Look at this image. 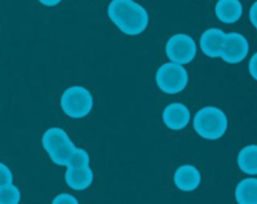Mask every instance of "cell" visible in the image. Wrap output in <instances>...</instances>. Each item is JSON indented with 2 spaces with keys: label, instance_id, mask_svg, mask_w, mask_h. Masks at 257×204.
<instances>
[{
  "label": "cell",
  "instance_id": "obj_1",
  "mask_svg": "<svg viewBox=\"0 0 257 204\" xmlns=\"http://www.w3.org/2000/svg\"><path fill=\"white\" fill-rule=\"evenodd\" d=\"M110 22L125 35H140L150 24V15L145 7L135 0H112L107 9Z\"/></svg>",
  "mask_w": 257,
  "mask_h": 204
},
{
  "label": "cell",
  "instance_id": "obj_2",
  "mask_svg": "<svg viewBox=\"0 0 257 204\" xmlns=\"http://www.w3.org/2000/svg\"><path fill=\"white\" fill-rule=\"evenodd\" d=\"M193 128L201 138L208 140L220 139L228 129V118L217 107H203L193 118Z\"/></svg>",
  "mask_w": 257,
  "mask_h": 204
},
{
  "label": "cell",
  "instance_id": "obj_3",
  "mask_svg": "<svg viewBox=\"0 0 257 204\" xmlns=\"http://www.w3.org/2000/svg\"><path fill=\"white\" fill-rule=\"evenodd\" d=\"M94 98L92 93L82 85L67 88L60 97V108L65 115L73 119L87 117L93 109Z\"/></svg>",
  "mask_w": 257,
  "mask_h": 204
},
{
  "label": "cell",
  "instance_id": "obj_4",
  "mask_svg": "<svg viewBox=\"0 0 257 204\" xmlns=\"http://www.w3.org/2000/svg\"><path fill=\"white\" fill-rule=\"evenodd\" d=\"M188 73L183 65L176 63H165L156 72V84L165 94H178L187 88Z\"/></svg>",
  "mask_w": 257,
  "mask_h": 204
},
{
  "label": "cell",
  "instance_id": "obj_5",
  "mask_svg": "<svg viewBox=\"0 0 257 204\" xmlns=\"http://www.w3.org/2000/svg\"><path fill=\"white\" fill-rule=\"evenodd\" d=\"M166 55L170 62L176 64H190L197 55V43L191 35L178 33L166 43Z\"/></svg>",
  "mask_w": 257,
  "mask_h": 204
},
{
  "label": "cell",
  "instance_id": "obj_6",
  "mask_svg": "<svg viewBox=\"0 0 257 204\" xmlns=\"http://www.w3.org/2000/svg\"><path fill=\"white\" fill-rule=\"evenodd\" d=\"M250 50L248 40L240 33H225L220 58L228 64H238L246 59Z\"/></svg>",
  "mask_w": 257,
  "mask_h": 204
},
{
  "label": "cell",
  "instance_id": "obj_7",
  "mask_svg": "<svg viewBox=\"0 0 257 204\" xmlns=\"http://www.w3.org/2000/svg\"><path fill=\"white\" fill-rule=\"evenodd\" d=\"M162 120L171 130H182L190 124L191 112L182 103H171L163 109Z\"/></svg>",
  "mask_w": 257,
  "mask_h": 204
},
{
  "label": "cell",
  "instance_id": "obj_8",
  "mask_svg": "<svg viewBox=\"0 0 257 204\" xmlns=\"http://www.w3.org/2000/svg\"><path fill=\"white\" fill-rule=\"evenodd\" d=\"M201 172L192 164H183L176 169L173 174L175 185L182 192H193L201 184Z\"/></svg>",
  "mask_w": 257,
  "mask_h": 204
},
{
  "label": "cell",
  "instance_id": "obj_9",
  "mask_svg": "<svg viewBox=\"0 0 257 204\" xmlns=\"http://www.w3.org/2000/svg\"><path fill=\"white\" fill-rule=\"evenodd\" d=\"M225 32L218 28H210L200 38V48L208 58H220Z\"/></svg>",
  "mask_w": 257,
  "mask_h": 204
},
{
  "label": "cell",
  "instance_id": "obj_10",
  "mask_svg": "<svg viewBox=\"0 0 257 204\" xmlns=\"http://www.w3.org/2000/svg\"><path fill=\"white\" fill-rule=\"evenodd\" d=\"M243 13L242 3L240 0H217L215 5V14L223 24H233L241 19Z\"/></svg>",
  "mask_w": 257,
  "mask_h": 204
},
{
  "label": "cell",
  "instance_id": "obj_11",
  "mask_svg": "<svg viewBox=\"0 0 257 204\" xmlns=\"http://www.w3.org/2000/svg\"><path fill=\"white\" fill-rule=\"evenodd\" d=\"M65 183L73 190H85L92 185L94 174L90 167L67 168L64 175Z\"/></svg>",
  "mask_w": 257,
  "mask_h": 204
},
{
  "label": "cell",
  "instance_id": "obj_12",
  "mask_svg": "<svg viewBox=\"0 0 257 204\" xmlns=\"http://www.w3.org/2000/svg\"><path fill=\"white\" fill-rule=\"evenodd\" d=\"M69 143H72V139L69 138L68 133L58 127L49 128L48 130H45L42 137V145L45 152L48 153V155L57 152Z\"/></svg>",
  "mask_w": 257,
  "mask_h": 204
},
{
  "label": "cell",
  "instance_id": "obj_13",
  "mask_svg": "<svg viewBox=\"0 0 257 204\" xmlns=\"http://www.w3.org/2000/svg\"><path fill=\"white\" fill-rule=\"evenodd\" d=\"M237 204H257V179L247 177L241 180L235 189Z\"/></svg>",
  "mask_w": 257,
  "mask_h": 204
},
{
  "label": "cell",
  "instance_id": "obj_14",
  "mask_svg": "<svg viewBox=\"0 0 257 204\" xmlns=\"http://www.w3.org/2000/svg\"><path fill=\"white\" fill-rule=\"evenodd\" d=\"M237 165L240 170L250 177L257 174V147L250 144L243 147L237 155Z\"/></svg>",
  "mask_w": 257,
  "mask_h": 204
},
{
  "label": "cell",
  "instance_id": "obj_15",
  "mask_svg": "<svg viewBox=\"0 0 257 204\" xmlns=\"http://www.w3.org/2000/svg\"><path fill=\"white\" fill-rule=\"evenodd\" d=\"M20 199L22 193L13 183L0 188V204H19Z\"/></svg>",
  "mask_w": 257,
  "mask_h": 204
},
{
  "label": "cell",
  "instance_id": "obj_16",
  "mask_svg": "<svg viewBox=\"0 0 257 204\" xmlns=\"http://www.w3.org/2000/svg\"><path fill=\"white\" fill-rule=\"evenodd\" d=\"M90 158L89 154L83 148L75 147L73 150L72 155H70L69 160H68L67 168H85L89 167Z\"/></svg>",
  "mask_w": 257,
  "mask_h": 204
},
{
  "label": "cell",
  "instance_id": "obj_17",
  "mask_svg": "<svg viewBox=\"0 0 257 204\" xmlns=\"http://www.w3.org/2000/svg\"><path fill=\"white\" fill-rule=\"evenodd\" d=\"M74 148H75L74 143L73 142L69 143V144H67L65 147L60 148L59 150H57V152L49 154L50 160H52L54 164L59 165V167H67L68 160H69V158H70V155H72Z\"/></svg>",
  "mask_w": 257,
  "mask_h": 204
},
{
  "label": "cell",
  "instance_id": "obj_18",
  "mask_svg": "<svg viewBox=\"0 0 257 204\" xmlns=\"http://www.w3.org/2000/svg\"><path fill=\"white\" fill-rule=\"evenodd\" d=\"M13 183V173L7 164L0 162V188Z\"/></svg>",
  "mask_w": 257,
  "mask_h": 204
},
{
  "label": "cell",
  "instance_id": "obj_19",
  "mask_svg": "<svg viewBox=\"0 0 257 204\" xmlns=\"http://www.w3.org/2000/svg\"><path fill=\"white\" fill-rule=\"evenodd\" d=\"M52 204H79L77 198L69 193H60L57 197L53 198Z\"/></svg>",
  "mask_w": 257,
  "mask_h": 204
},
{
  "label": "cell",
  "instance_id": "obj_20",
  "mask_svg": "<svg viewBox=\"0 0 257 204\" xmlns=\"http://www.w3.org/2000/svg\"><path fill=\"white\" fill-rule=\"evenodd\" d=\"M257 55L253 54L252 57H251L250 59V63H248V72H250L251 77L253 78V79H257V69H256V64H257Z\"/></svg>",
  "mask_w": 257,
  "mask_h": 204
},
{
  "label": "cell",
  "instance_id": "obj_21",
  "mask_svg": "<svg viewBox=\"0 0 257 204\" xmlns=\"http://www.w3.org/2000/svg\"><path fill=\"white\" fill-rule=\"evenodd\" d=\"M256 9H257V3H253L252 7L250 9V22L253 25V28H257V19H256Z\"/></svg>",
  "mask_w": 257,
  "mask_h": 204
},
{
  "label": "cell",
  "instance_id": "obj_22",
  "mask_svg": "<svg viewBox=\"0 0 257 204\" xmlns=\"http://www.w3.org/2000/svg\"><path fill=\"white\" fill-rule=\"evenodd\" d=\"M38 2H39L42 5H44V7L53 8V7H57V5H59L60 3H62V0H38Z\"/></svg>",
  "mask_w": 257,
  "mask_h": 204
}]
</instances>
